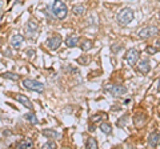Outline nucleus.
<instances>
[{
    "mask_svg": "<svg viewBox=\"0 0 160 149\" xmlns=\"http://www.w3.org/2000/svg\"><path fill=\"white\" fill-rule=\"evenodd\" d=\"M80 44V39L78 36H75V35H71V36H68L66 39V46L68 48H75V47H78Z\"/></svg>",
    "mask_w": 160,
    "mask_h": 149,
    "instance_id": "obj_14",
    "label": "nucleus"
},
{
    "mask_svg": "<svg viewBox=\"0 0 160 149\" xmlns=\"http://www.w3.org/2000/svg\"><path fill=\"white\" fill-rule=\"evenodd\" d=\"M3 77L4 79H8V80H13V81H18L19 80V74H16V73H12V72H6L3 74Z\"/></svg>",
    "mask_w": 160,
    "mask_h": 149,
    "instance_id": "obj_23",
    "label": "nucleus"
},
{
    "mask_svg": "<svg viewBox=\"0 0 160 149\" xmlns=\"http://www.w3.org/2000/svg\"><path fill=\"white\" fill-rule=\"evenodd\" d=\"M99 129L106 135H111L112 133V125L109 123H100L99 124Z\"/></svg>",
    "mask_w": 160,
    "mask_h": 149,
    "instance_id": "obj_15",
    "label": "nucleus"
},
{
    "mask_svg": "<svg viewBox=\"0 0 160 149\" xmlns=\"http://www.w3.org/2000/svg\"><path fill=\"white\" fill-rule=\"evenodd\" d=\"M128 117H129V115H128V113H126V115L122 116V117H120L119 120L116 121V125H118L119 128L126 127V124H127V121H128Z\"/></svg>",
    "mask_w": 160,
    "mask_h": 149,
    "instance_id": "obj_22",
    "label": "nucleus"
},
{
    "mask_svg": "<svg viewBox=\"0 0 160 149\" xmlns=\"http://www.w3.org/2000/svg\"><path fill=\"white\" fill-rule=\"evenodd\" d=\"M62 43H63V39L60 35H52V36H49L47 39V46L49 49H52V51L58 49L60 46H62Z\"/></svg>",
    "mask_w": 160,
    "mask_h": 149,
    "instance_id": "obj_7",
    "label": "nucleus"
},
{
    "mask_svg": "<svg viewBox=\"0 0 160 149\" xmlns=\"http://www.w3.org/2000/svg\"><path fill=\"white\" fill-rule=\"evenodd\" d=\"M136 65H138V71L142 74H147L149 71H151V64H149V60H147V59L139 60Z\"/></svg>",
    "mask_w": 160,
    "mask_h": 149,
    "instance_id": "obj_8",
    "label": "nucleus"
},
{
    "mask_svg": "<svg viewBox=\"0 0 160 149\" xmlns=\"http://www.w3.org/2000/svg\"><path fill=\"white\" fill-rule=\"evenodd\" d=\"M92 46H93V43H92L91 40H88V39H86V40H82V41H80V48H82V51H84V52L89 51V49L92 48Z\"/></svg>",
    "mask_w": 160,
    "mask_h": 149,
    "instance_id": "obj_18",
    "label": "nucleus"
},
{
    "mask_svg": "<svg viewBox=\"0 0 160 149\" xmlns=\"http://www.w3.org/2000/svg\"><path fill=\"white\" fill-rule=\"evenodd\" d=\"M86 148L87 149H96L98 148V141L93 137H88L86 141Z\"/></svg>",
    "mask_w": 160,
    "mask_h": 149,
    "instance_id": "obj_20",
    "label": "nucleus"
},
{
    "mask_svg": "<svg viewBox=\"0 0 160 149\" xmlns=\"http://www.w3.org/2000/svg\"><path fill=\"white\" fill-rule=\"evenodd\" d=\"M23 85L24 88H27L28 91H33V92H38V93H43L46 87H44V84L39 83L36 80H32V79H26V80H23Z\"/></svg>",
    "mask_w": 160,
    "mask_h": 149,
    "instance_id": "obj_3",
    "label": "nucleus"
},
{
    "mask_svg": "<svg viewBox=\"0 0 160 149\" xmlns=\"http://www.w3.org/2000/svg\"><path fill=\"white\" fill-rule=\"evenodd\" d=\"M158 92H160V79H159V83H158Z\"/></svg>",
    "mask_w": 160,
    "mask_h": 149,
    "instance_id": "obj_31",
    "label": "nucleus"
},
{
    "mask_svg": "<svg viewBox=\"0 0 160 149\" xmlns=\"http://www.w3.org/2000/svg\"><path fill=\"white\" fill-rule=\"evenodd\" d=\"M124 59H126V61L128 63V65H136L138 61L140 60V52L138 51V49L131 48V49H129V51L126 53Z\"/></svg>",
    "mask_w": 160,
    "mask_h": 149,
    "instance_id": "obj_6",
    "label": "nucleus"
},
{
    "mask_svg": "<svg viewBox=\"0 0 160 149\" xmlns=\"http://www.w3.org/2000/svg\"><path fill=\"white\" fill-rule=\"evenodd\" d=\"M144 121H146V115H143V113H139V115H136L133 117V123L138 128H142Z\"/></svg>",
    "mask_w": 160,
    "mask_h": 149,
    "instance_id": "obj_16",
    "label": "nucleus"
},
{
    "mask_svg": "<svg viewBox=\"0 0 160 149\" xmlns=\"http://www.w3.org/2000/svg\"><path fill=\"white\" fill-rule=\"evenodd\" d=\"M15 99H16V100L19 101V103H22L24 107L26 108H28V109H33V105H32V103H31V100H29V99L27 97V96H24V95H16L15 96Z\"/></svg>",
    "mask_w": 160,
    "mask_h": 149,
    "instance_id": "obj_13",
    "label": "nucleus"
},
{
    "mask_svg": "<svg viewBox=\"0 0 160 149\" xmlns=\"http://www.w3.org/2000/svg\"><path fill=\"white\" fill-rule=\"evenodd\" d=\"M103 117H106V115H104V113H98V115H93V116L91 117V124H95V123L100 121Z\"/></svg>",
    "mask_w": 160,
    "mask_h": 149,
    "instance_id": "obj_24",
    "label": "nucleus"
},
{
    "mask_svg": "<svg viewBox=\"0 0 160 149\" xmlns=\"http://www.w3.org/2000/svg\"><path fill=\"white\" fill-rule=\"evenodd\" d=\"M158 33H159V28L156 26H147L140 29L138 35L140 39H151L153 36H156Z\"/></svg>",
    "mask_w": 160,
    "mask_h": 149,
    "instance_id": "obj_5",
    "label": "nucleus"
},
{
    "mask_svg": "<svg viewBox=\"0 0 160 149\" xmlns=\"http://www.w3.org/2000/svg\"><path fill=\"white\" fill-rule=\"evenodd\" d=\"M146 52L148 53V55H155L158 52V48L155 47V46H147L146 47Z\"/></svg>",
    "mask_w": 160,
    "mask_h": 149,
    "instance_id": "obj_25",
    "label": "nucleus"
},
{
    "mask_svg": "<svg viewBox=\"0 0 160 149\" xmlns=\"http://www.w3.org/2000/svg\"><path fill=\"white\" fill-rule=\"evenodd\" d=\"M78 61L82 64V65H87L88 61H89V57H88V56H80Z\"/></svg>",
    "mask_w": 160,
    "mask_h": 149,
    "instance_id": "obj_27",
    "label": "nucleus"
},
{
    "mask_svg": "<svg viewBox=\"0 0 160 149\" xmlns=\"http://www.w3.org/2000/svg\"><path fill=\"white\" fill-rule=\"evenodd\" d=\"M26 120L27 121H29L31 124H33V125H36L38 124V117H36V115H35L33 112H29V113H26Z\"/></svg>",
    "mask_w": 160,
    "mask_h": 149,
    "instance_id": "obj_21",
    "label": "nucleus"
},
{
    "mask_svg": "<svg viewBox=\"0 0 160 149\" xmlns=\"http://www.w3.org/2000/svg\"><path fill=\"white\" fill-rule=\"evenodd\" d=\"M43 136H46L47 138H49V140H58V138H60V132L55 131V129H43L42 131Z\"/></svg>",
    "mask_w": 160,
    "mask_h": 149,
    "instance_id": "obj_10",
    "label": "nucleus"
},
{
    "mask_svg": "<svg viewBox=\"0 0 160 149\" xmlns=\"http://www.w3.org/2000/svg\"><path fill=\"white\" fill-rule=\"evenodd\" d=\"M159 147H160V140H159Z\"/></svg>",
    "mask_w": 160,
    "mask_h": 149,
    "instance_id": "obj_32",
    "label": "nucleus"
},
{
    "mask_svg": "<svg viewBox=\"0 0 160 149\" xmlns=\"http://www.w3.org/2000/svg\"><path fill=\"white\" fill-rule=\"evenodd\" d=\"M52 12L58 19L63 20V19H66L67 15H68V8L66 6V3L62 2V0H55L53 6H52Z\"/></svg>",
    "mask_w": 160,
    "mask_h": 149,
    "instance_id": "obj_2",
    "label": "nucleus"
},
{
    "mask_svg": "<svg viewBox=\"0 0 160 149\" xmlns=\"http://www.w3.org/2000/svg\"><path fill=\"white\" fill-rule=\"evenodd\" d=\"M15 147L19 148V149H29V148L33 147V142H32L31 138H23V140H20L15 144Z\"/></svg>",
    "mask_w": 160,
    "mask_h": 149,
    "instance_id": "obj_12",
    "label": "nucleus"
},
{
    "mask_svg": "<svg viewBox=\"0 0 160 149\" xmlns=\"http://www.w3.org/2000/svg\"><path fill=\"white\" fill-rule=\"evenodd\" d=\"M106 92L108 95H111L113 97H120L124 96L127 93V88L124 85H119V84H113V85H108L106 87Z\"/></svg>",
    "mask_w": 160,
    "mask_h": 149,
    "instance_id": "obj_4",
    "label": "nucleus"
},
{
    "mask_svg": "<svg viewBox=\"0 0 160 149\" xmlns=\"http://www.w3.org/2000/svg\"><path fill=\"white\" fill-rule=\"evenodd\" d=\"M153 46H155V47H156L158 49H160V37L158 39V40H156V41H155V44H153Z\"/></svg>",
    "mask_w": 160,
    "mask_h": 149,
    "instance_id": "obj_29",
    "label": "nucleus"
},
{
    "mask_svg": "<svg viewBox=\"0 0 160 149\" xmlns=\"http://www.w3.org/2000/svg\"><path fill=\"white\" fill-rule=\"evenodd\" d=\"M24 41V37L22 36V35H13V36L11 37V47L13 49H19L20 47H22V44Z\"/></svg>",
    "mask_w": 160,
    "mask_h": 149,
    "instance_id": "obj_11",
    "label": "nucleus"
},
{
    "mask_svg": "<svg viewBox=\"0 0 160 149\" xmlns=\"http://www.w3.org/2000/svg\"><path fill=\"white\" fill-rule=\"evenodd\" d=\"M122 48H123L122 44H115V46H112V47H111V49H112V52H113V53H118Z\"/></svg>",
    "mask_w": 160,
    "mask_h": 149,
    "instance_id": "obj_28",
    "label": "nucleus"
},
{
    "mask_svg": "<svg viewBox=\"0 0 160 149\" xmlns=\"http://www.w3.org/2000/svg\"><path fill=\"white\" fill-rule=\"evenodd\" d=\"M72 12L76 15V16H82V15H84V12H86V7H84L83 4H76V6L72 8Z\"/></svg>",
    "mask_w": 160,
    "mask_h": 149,
    "instance_id": "obj_19",
    "label": "nucleus"
},
{
    "mask_svg": "<svg viewBox=\"0 0 160 149\" xmlns=\"http://www.w3.org/2000/svg\"><path fill=\"white\" fill-rule=\"evenodd\" d=\"M133 11L131 8H123L122 11H120L118 13V16H116V20H118V24L119 26H128L129 23H131L133 20Z\"/></svg>",
    "mask_w": 160,
    "mask_h": 149,
    "instance_id": "obj_1",
    "label": "nucleus"
},
{
    "mask_svg": "<svg viewBox=\"0 0 160 149\" xmlns=\"http://www.w3.org/2000/svg\"><path fill=\"white\" fill-rule=\"evenodd\" d=\"M27 32L31 35V36H32L33 33L38 32V24L35 23L33 20H29V22L27 23Z\"/></svg>",
    "mask_w": 160,
    "mask_h": 149,
    "instance_id": "obj_17",
    "label": "nucleus"
},
{
    "mask_svg": "<svg viewBox=\"0 0 160 149\" xmlns=\"http://www.w3.org/2000/svg\"><path fill=\"white\" fill-rule=\"evenodd\" d=\"M43 148H44V149H55V148H56V144H55L53 141H47V142L43 145Z\"/></svg>",
    "mask_w": 160,
    "mask_h": 149,
    "instance_id": "obj_26",
    "label": "nucleus"
},
{
    "mask_svg": "<svg viewBox=\"0 0 160 149\" xmlns=\"http://www.w3.org/2000/svg\"><path fill=\"white\" fill-rule=\"evenodd\" d=\"M27 53H28V56H33L35 51H33V49H28V51H27Z\"/></svg>",
    "mask_w": 160,
    "mask_h": 149,
    "instance_id": "obj_30",
    "label": "nucleus"
},
{
    "mask_svg": "<svg viewBox=\"0 0 160 149\" xmlns=\"http://www.w3.org/2000/svg\"><path fill=\"white\" fill-rule=\"evenodd\" d=\"M159 140H160V133L155 131L148 136V145L151 148H156L159 145Z\"/></svg>",
    "mask_w": 160,
    "mask_h": 149,
    "instance_id": "obj_9",
    "label": "nucleus"
}]
</instances>
